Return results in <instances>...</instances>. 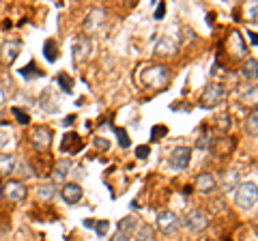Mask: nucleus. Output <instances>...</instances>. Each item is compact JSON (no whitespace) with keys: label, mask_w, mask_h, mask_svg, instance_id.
<instances>
[{"label":"nucleus","mask_w":258,"mask_h":241,"mask_svg":"<svg viewBox=\"0 0 258 241\" xmlns=\"http://www.w3.org/2000/svg\"><path fill=\"white\" fill-rule=\"evenodd\" d=\"M151 239H153V228L149 224L138 226V230H136V241H151Z\"/></svg>","instance_id":"25"},{"label":"nucleus","mask_w":258,"mask_h":241,"mask_svg":"<svg viewBox=\"0 0 258 241\" xmlns=\"http://www.w3.org/2000/svg\"><path fill=\"white\" fill-rule=\"evenodd\" d=\"M168 80H170V69L164 65H149V67H144L140 74V82L147 88H155V91L161 86H166Z\"/></svg>","instance_id":"1"},{"label":"nucleus","mask_w":258,"mask_h":241,"mask_svg":"<svg viewBox=\"0 0 258 241\" xmlns=\"http://www.w3.org/2000/svg\"><path fill=\"white\" fill-rule=\"evenodd\" d=\"M222 99H224V88L220 84H209V86H205L203 95H200V106L203 108H215Z\"/></svg>","instance_id":"5"},{"label":"nucleus","mask_w":258,"mask_h":241,"mask_svg":"<svg viewBox=\"0 0 258 241\" xmlns=\"http://www.w3.org/2000/svg\"><path fill=\"white\" fill-rule=\"evenodd\" d=\"M43 56L50 63H56V58H58V47H56V41L47 39V41L43 43Z\"/></svg>","instance_id":"22"},{"label":"nucleus","mask_w":258,"mask_h":241,"mask_svg":"<svg viewBox=\"0 0 258 241\" xmlns=\"http://www.w3.org/2000/svg\"><path fill=\"white\" fill-rule=\"evenodd\" d=\"M166 15V5L164 3H155V15H153V18H155L157 22L161 20Z\"/></svg>","instance_id":"36"},{"label":"nucleus","mask_w":258,"mask_h":241,"mask_svg":"<svg viewBox=\"0 0 258 241\" xmlns=\"http://www.w3.org/2000/svg\"><path fill=\"white\" fill-rule=\"evenodd\" d=\"M30 142H32V147H35L37 151L50 149V144H52V132H50V127H43V125L35 127L32 134H30Z\"/></svg>","instance_id":"6"},{"label":"nucleus","mask_w":258,"mask_h":241,"mask_svg":"<svg viewBox=\"0 0 258 241\" xmlns=\"http://www.w3.org/2000/svg\"><path fill=\"white\" fill-rule=\"evenodd\" d=\"M114 134H116V138H118V144L123 149H129V134L123 130V127H114Z\"/></svg>","instance_id":"30"},{"label":"nucleus","mask_w":258,"mask_h":241,"mask_svg":"<svg viewBox=\"0 0 258 241\" xmlns=\"http://www.w3.org/2000/svg\"><path fill=\"white\" fill-rule=\"evenodd\" d=\"M110 241H129V237L125 235V232H120V230H116L114 235H112V239Z\"/></svg>","instance_id":"37"},{"label":"nucleus","mask_w":258,"mask_h":241,"mask_svg":"<svg viewBox=\"0 0 258 241\" xmlns=\"http://www.w3.org/2000/svg\"><path fill=\"white\" fill-rule=\"evenodd\" d=\"M241 101L249 103V106H254V103H258V86L247 88V91H245L243 95H241Z\"/></svg>","instance_id":"27"},{"label":"nucleus","mask_w":258,"mask_h":241,"mask_svg":"<svg viewBox=\"0 0 258 241\" xmlns=\"http://www.w3.org/2000/svg\"><path fill=\"white\" fill-rule=\"evenodd\" d=\"M69 162H67V159H60V162H56V166H54V179L56 181H64V179H67V176H69Z\"/></svg>","instance_id":"20"},{"label":"nucleus","mask_w":258,"mask_h":241,"mask_svg":"<svg viewBox=\"0 0 258 241\" xmlns=\"http://www.w3.org/2000/svg\"><path fill=\"white\" fill-rule=\"evenodd\" d=\"M176 45L172 43L170 37H159L155 43V54H174Z\"/></svg>","instance_id":"19"},{"label":"nucleus","mask_w":258,"mask_h":241,"mask_svg":"<svg viewBox=\"0 0 258 241\" xmlns=\"http://www.w3.org/2000/svg\"><path fill=\"white\" fill-rule=\"evenodd\" d=\"M215 188H217V181H215L213 174H209V172L198 174V179H196V190L200 192V194H211Z\"/></svg>","instance_id":"13"},{"label":"nucleus","mask_w":258,"mask_h":241,"mask_svg":"<svg viewBox=\"0 0 258 241\" xmlns=\"http://www.w3.org/2000/svg\"><path fill=\"white\" fill-rule=\"evenodd\" d=\"M185 226H187L191 232H203L207 226H209V222L205 218V213H200V211H189L187 215H185Z\"/></svg>","instance_id":"9"},{"label":"nucleus","mask_w":258,"mask_h":241,"mask_svg":"<svg viewBox=\"0 0 258 241\" xmlns=\"http://www.w3.org/2000/svg\"><path fill=\"white\" fill-rule=\"evenodd\" d=\"M258 203V186L254 181H243L239 183L235 190V205L239 209H254Z\"/></svg>","instance_id":"2"},{"label":"nucleus","mask_w":258,"mask_h":241,"mask_svg":"<svg viewBox=\"0 0 258 241\" xmlns=\"http://www.w3.org/2000/svg\"><path fill=\"white\" fill-rule=\"evenodd\" d=\"M249 37H252V43L258 45V33H249Z\"/></svg>","instance_id":"39"},{"label":"nucleus","mask_w":258,"mask_h":241,"mask_svg":"<svg viewBox=\"0 0 258 241\" xmlns=\"http://www.w3.org/2000/svg\"><path fill=\"white\" fill-rule=\"evenodd\" d=\"M245 130L249 136H258V108L254 112H249V116L245 120Z\"/></svg>","instance_id":"24"},{"label":"nucleus","mask_w":258,"mask_h":241,"mask_svg":"<svg viewBox=\"0 0 258 241\" xmlns=\"http://www.w3.org/2000/svg\"><path fill=\"white\" fill-rule=\"evenodd\" d=\"M74 120H76V116H67V118L62 120V125H64V127H69V125H74Z\"/></svg>","instance_id":"38"},{"label":"nucleus","mask_w":258,"mask_h":241,"mask_svg":"<svg viewBox=\"0 0 258 241\" xmlns=\"http://www.w3.org/2000/svg\"><path fill=\"white\" fill-rule=\"evenodd\" d=\"M93 50V41L88 37H80L78 41L74 43V61L76 63H82L88 58V54Z\"/></svg>","instance_id":"10"},{"label":"nucleus","mask_w":258,"mask_h":241,"mask_svg":"<svg viewBox=\"0 0 258 241\" xmlns=\"http://www.w3.org/2000/svg\"><path fill=\"white\" fill-rule=\"evenodd\" d=\"M56 82H58V86L62 88V93H71V88H74V80H71L67 74H58V78H56Z\"/></svg>","instance_id":"26"},{"label":"nucleus","mask_w":258,"mask_h":241,"mask_svg":"<svg viewBox=\"0 0 258 241\" xmlns=\"http://www.w3.org/2000/svg\"><path fill=\"white\" fill-rule=\"evenodd\" d=\"M93 147L99 149V151H108V149H110V142H108L106 138H101V136H97V138L93 140Z\"/></svg>","instance_id":"35"},{"label":"nucleus","mask_w":258,"mask_h":241,"mask_svg":"<svg viewBox=\"0 0 258 241\" xmlns=\"http://www.w3.org/2000/svg\"><path fill=\"white\" fill-rule=\"evenodd\" d=\"M3 103H5V91L0 88V106H3Z\"/></svg>","instance_id":"40"},{"label":"nucleus","mask_w":258,"mask_h":241,"mask_svg":"<svg viewBox=\"0 0 258 241\" xmlns=\"http://www.w3.org/2000/svg\"><path fill=\"white\" fill-rule=\"evenodd\" d=\"M15 172V157L9 153H0V176Z\"/></svg>","instance_id":"17"},{"label":"nucleus","mask_w":258,"mask_h":241,"mask_svg":"<svg viewBox=\"0 0 258 241\" xmlns=\"http://www.w3.org/2000/svg\"><path fill=\"white\" fill-rule=\"evenodd\" d=\"M11 114L15 116V120H18L20 125H28V123H30L28 112H24V110H20V108H11Z\"/></svg>","instance_id":"29"},{"label":"nucleus","mask_w":258,"mask_h":241,"mask_svg":"<svg viewBox=\"0 0 258 241\" xmlns=\"http://www.w3.org/2000/svg\"><path fill=\"white\" fill-rule=\"evenodd\" d=\"M118 230L125 232V235L129 237L132 232L138 230V218H136V215H125V218L118 222Z\"/></svg>","instance_id":"18"},{"label":"nucleus","mask_w":258,"mask_h":241,"mask_svg":"<svg viewBox=\"0 0 258 241\" xmlns=\"http://www.w3.org/2000/svg\"><path fill=\"white\" fill-rule=\"evenodd\" d=\"M155 226L159 232H164V235H172V232L179 230L181 220H179V215L172 213V211H159Z\"/></svg>","instance_id":"3"},{"label":"nucleus","mask_w":258,"mask_h":241,"mask_svg":"<svg viewBox=\"0 0 258 241\" xmlns=\"http://www.w3.org/2000/svg\"><path fill=\"white\" fill-rule=\"evenodd\" d=\"M166 134H168V127L166 125H155V127H153V132H151V140L157 142L161 136H166Z\"/></svg>","instance_id":"31"},{"label":"nucleus","mask_w":258,"mask_h":241,"mask_svg":"<svg viewBox=\"0 0 258 241\" xmlns=\"http://www.w3.org/2000/svg\"><path fill=\"white\" fill-rule=\"evenodd\" d=\"M151 155V147L149 144H140V147H136V157L138 159H147Z\"/></svg>","instance_id":"34"},{"label":"nucleus","mask_w":258,"mask_h":241,"mask_svg":"<svg viewBox=\"0 0 258 241\" xmlns=\"http://www.w3.org/2000/svg\"><path fill=\"white\" fill-rule=\"evenodd\" d=\"M191 162V149L189 147H174L170 157H168V164H170L172 170H185Z\"/></svg>","instance_id":"4"},{"label":"nucleus","mask_w":258,"mask_h":241,"mask_svg":"<svg viewBox=\"0 0 258 241\" xmlns=\"http://www.w3.org/2000/svg\"><path fill=\"white\" fill-rule=\"evenodd\" d=\"M13 142V134L7 127H0V149H7Z\"/></svg>","instance_id":"28"},{"label":"nucleus","mask_w":258,"mask_h":241,"mask_svg":"<svg viewBox=\"0 0 258 241\" xmlns=\"http://www.w3.org/2000/svg\"><path fill=\"white\" fill-rule=\"evenodd\" d=\"M82 196H84V192L78 183H64V186L60 188V198L67 205H78L80 200H82Z\"/></svg>","instance_id":"8"},{"label":"nucleus","mask_w":258,"mask_h":241,"mask_svg":"<svg viewBox=\"0 0 258 241\" xmlns=\"http://www.w3.org/2000/svg\"><path fill=\"white\" fill-rule=\"evenodd\" d=\"M20 76H22L24 80H35V78H41V76H43V71H39V69H37L35 61H30L26 67H22V69H20Z\"/></svg>","instance_id":"21"},{"label":"nucleus","mask_w":258,"mask_h":241,"mask_svg":"<svg viewBox=\"0 0 258 241\" xmlns=\"http://www.w3.org/2000/svg\"><path fill=\"white\" fill-rule=\"evenodd\" d=\"M20 50H22V41H20V39H9L7 43L0 45V61H3L7 67L13 65L15 58H18V54H20Z\"/></svg>","instance_id":"7"},{"label":"nucleus","mask_w":258,"mask_h":241,"mask_svg":"<svg viewBox=\"0 0 258 241\" xmlns=\"http://www.w3.org/2000/svg\"><path fill=\"white\" fill-rule=\"evenodd\" d=\"M82 149V142H80V136L69 132L64 134V138L60 140V151H64V153H76V151Z\"/></svg>","instance_id":"14"},{"label":"nucleus","mask_w":258,"mask_h":241,"mask_svg":"<svg viewBox=\"0 0 258 241\" xmlns=\"http://www.w3.org/2000/svg\"><path fill=\"white\" fill-rule=\"evenodd\" d=\"M228 41H230V52H232V56H235V58H241V56L245 54V43H243V39H241V35L237 33V30H232Z\"/></svg>","instance_id":"15"},{"label":"nucleus","mask_w":258,"mask_h":241,"mask_svg":"<svg viewBox=\"0 0 258 241\" xmlns=\"http://www.w3.org/2000/svg\"><path fill=\"white\" fill-rule=\"evenodd\" d=\"M103 20H106V11L103 9H93L84 20V30L86 33H95L97 28H101Z\"/></svg>","instance_id":"12"},{"label":"nucleus","mask_w":258,"mask_h":241,"mask_svg":"<svg viewBox=\"0 0 258 241\" xmlns=\"http://www.w3.org/2000/svg\"><path fill=\"white\" fill-rule=\"evenodd\" d=\"M207 241H215V239H207Z\"/></svg>","instance_id":"41"},{"label":"nucleus","mask_w":258,"mask_h":241,"mask_svg":"<svg viewBox=\"0 0 258 241\" xmlns=\"http://www.w3.org/2000/svg\"><path fill=\"white\" fill-rule=\"evenodd\" d=\"M95 230H97V235L99 237H103L108 232V228H110V222L108 220H99V222H95V226H93Z\"/></svg>","instance_id":"33"},{"label":"nucleus","mask_w":258,"mask_h":241,"mask_svg":"<svg viewBox=\"0 0 258 241\" xmlns=\"http://www.w3.org/2000/svg\"><path fill=\"white\" fill-rule=\"evenodd\" d=\"M245 13H247V20L256 22L258 20V3H247L245 5Z\"/></svg>","instance_id":"32"},{"label":"nucleus","mask_w":258,"mask_h":241,"mask_svg":"<svg viewBox=\"0 0 258 241\" xmlns=\"http://www.w3.org/2000/svg\"><path fill=\"white\" fill-rule=\"evenodd\" d=\"M241 76H243L245 80H258V61L256 58H247L243 63V67H241Z\"/></svg>","instance_id":"16"},{"label":"nucleus","mask_w":258,"mask_h":241,"mask_svg":"<svg viewBox=\"0 0 258 241\" xmlns=\"http://www.w3.org/2000/svg\"><path fill=\"white\" fill-rule=\"evenodd\" d=\"M5 196L11 200V203H20L26 196V186L22 181H9L5 186Z\"/></svg>","instance_id":"11"},{"label":"nucleus","mask_w":258,"mask_h":241,"mask_svg":"<svg viewBox=\"0 0 258 241\" xmlns=\"http://www.w3.org/2000/svg\"><path fill=\"white\" fill-rule=\"evenodd\" d=\"M56 194V188L52 186V183H41V186L37 188V196L39 200H52Z\"/></svg>","instance_id":"23"}]
</instances>
